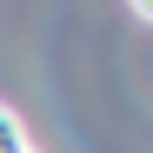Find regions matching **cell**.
<instances>
[{"label":"cell","instance_id":"3","mask_svg":"<svg viewBox=\"0 0 153 153\" xmlns=\"http://www.w3.org/2000/svg\"><path fill=\"white\" fill-rule=\"evenodd\" d=\"M20 153H33V146H20Z\"/></svg>","mask_w":153,"mask_h":153},{"label":"cell","instance_id":"1","mask_svg":"<svg viewBox=\"0 0 153 153\" xmlns=\"http://www.w3.org/2000/svg\"><path fill=\"white\" fill-rule=\"evenodd\" d=\"M20 146H27V126H20V113L0 107V153H20Z\"/></svg>","mask_w":153,"mask_h":153},{"label":"cell","instance_id":"2","mask_svg":"<svg viewBox=\"0 0 153 153\" xmlns=\"http://www.w3.org/2000/svg\"><path fill=\"white\" fill-rule=\"evenodd\" d=\"M126 7H133V13L146 20V27H153V0H126Z\"/></svg>","mask_w":153,"mask_h":153}]
</instances>
